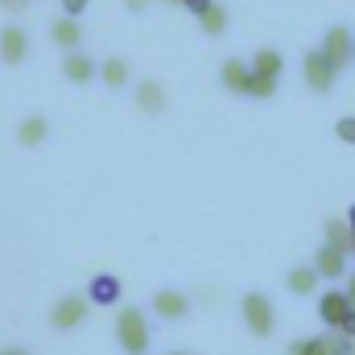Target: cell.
Returning a JSON list of instances; mask_svg holds the SVG:
<instances>
[{"mask_svg":"<svg viewBox=\"0 0 355 355\" xmlns=\"http://www.w3.org/2000/svg\"><path fill=\"white\" fill-rule=\"evenodd\" d=\"M141 4H145V0H128V8H141Z\"/></svg>","mask_w":355,"mask_h":355,"instance_id":"484cf974","label":"cell"},{"mask_svg":"<svg viewBox=\"0 0 355 355\" xmlns=\"http://www.w3.org/2000/svg\"><path fill=\"white\" fill-rule=\"evenodd\" d=\"M306 83H310L314 91H331L335 87V62H331L322 50L306 54Z\"/></svg>","mask_w":355,"mask_h":355,"instance_id":"3957f363","label":"cell"},{"mask_svg":"<svg viewBox=\"0 0 355 355\" xmlns=\"http://www.w3.org/2000/svg\"><path fill=\"white\" fill-rule=\"evenodd\" d=\"M83 8H87V0H62V12H67V17H79Z\"/></svg>","mask_w":355,"mask_h":355,"instance_id":"603a6c76","label":"cell"},{"mask_svg":"<svg viewBox=\"0 0 355 355\" xmlns=\"http://www.w3.org/2000/svg\"><path fill=\"white\" fill-rule=\"evenodd\" d=\"M293 355H327V343L322 339H310V343H297Z\"/></svg>","mask_w":355,"mask_h":355,"instance_id":"7402d4cb","label":"cell"},{"mask_svg":"<svg viewBox=\"0 0 355 355\" xmlns=\"http://www.w3.org/2000/svg\"><path fill=\"white\" fill-rule=\"evenodd\" d=\"M25 46H29V42H25L21 29H4V33H0V54H4L8 62H21V58H25Z\"/></svg>","mask_w":355,"mask_h":355,"instance_id":"8fae6325","label":"cell"},{"mask_svg":"<svg viewBox=\"0 0 355 355\" xmlns=\"http://www.w3.org/2000/svg\"><path fill=\"white\" fill-rule=\"evenodd\" d=\"M322 54L335 62V71L347 62V58H355V37L347 33V29H331L327 33V42H322Z\"/></svg>","mask_w":355,"mask_h":355,"instance_id":"5b68a950","label":"cell"},{"mask_svg":"<svg viewBox=\"0 0 355 355\" xmlns=\"http://www.w3.org/2000/svg\"><path fill=\"white\" fill-rule=\"evenodd\" d=\"M347 314H352V302H347L343 293H327V297H322V318H327L331 327H343Z\"/></svg>","mask_w":355,"mask_h":355,"instance_id":"9c48e42d","label":"cell"},{"mask_svg":"<svg viewBox=\"0 0 355 355\" xmlns=\"http://www.w3.org/2000/svg\"><path fill=\"white\" fill-rule=\"evenodd\" d=\"M83 314H87V306H83V297H62L58 306H54V327L58 331H71V327H79L83 322Z\"/></svg>","mask_w":355,"mask_h":355,"instance_id":"8992f818","label":"cell"},{"mask_svg":"<svg viewBox=\"0 0 355 355\" xmlns=\"http://www.w3.org/2000/svg\"><path fill=\"white\" fill-rule=\"evenodd\" d=\"M318 277H322L318 268H306V265H302V268H293V272H289V289H293V293H310Z\"/></svg>","mask_w":355,"mask_h":355,"instance_id":"ac0fdd59","label":"cell"},{"mask_svg":"<svg viewBox=\"0 0 355 355\" xmlns=\"http://www.w3.org/2000/svg\"><path fill=\"white\" fill-rule=\"evenodd\" d=\"M153 310H157L162 318H182V314L190 310V302H186L182 293H174V289H162V293L153 297Z\"/></svg>","mask_w":355,"mask_h":355,"instance_id":"52a82bcc","label":"cell"},{"mask_svg":"<svg viewBox=\"0 0 355 355\" xmlns=\"http://www.w3.org/2000/svg\"><path fill=\"white\" fill-rule=\"evenodd\" d=\"M46 132H50V124L42 116H29L21 124V145H37V141H46Z\"/></svg>","mask_w":355,"mask_h":355,"instance_id":"e0dca14e","label":"cell"},{"mask_svg":"<svg viewBox=\"0 0 355 355\" xmlns=\"http://www.w3.org/2000/svg\"><path fill=\"white\" fill-rule=\"evenodd\" d=\"M343 331H347V335H355V310L347 314V322H343Z\"/></svg>","mask_w":355,"mask_h":355,"instance_id":"cb8c5ba5","label":"cell"},{"mask_svg":"<svg viewBox=\"0 0 355 355\" xmlns=\"http://www.w3.org/2000/svg\"><path fill=\"white\" fill-rule=\"evenodd\" d=\"M347 223H352V227H355V207H352V211H347Z\"/></svg>","mask_w":355,"mask_h":355,"instance_id":"d4e9b609","label":"cell"},{"mask_svg":"<svg viewBox=\"0 0 355 355\" xmlns=\"http://www.w3.org/2000/svg\"><path fill=\"white\" fill-rule=\"evenodd\" d=\"M103 83H107V87H124V83H128L124 58H107V62H103Z\"/></svg>","mask_w":355,"mask_h":355,"instance_id":"ffe728a7","label":"cell"},{"mask_svg":"<svg viewBox=\"0 0 355 355\" xmlns=\"http://www.w3.org/2000/svg\"><path fill=\"white\" fill-rule=\"evenodd\" d=\"M137 103H141L145 112H153V116H157V112H166V95H162V87H157L153 79H145V83L137 87Z\"/></svg>","mask_w":355,"mask_h":355,"instance_id":"7c38bea8","label":"cell"},{"mask_svg":"<svg viewBox=\"0 0 355 355\" xmlns=\"http://www.w3.org/2000/svg\"><path fill=\"white\" fill-rule=\"evenodd\" d=\"M91 297H95V302H103V306H107V302H116V297H120V281H116V277H107V272H103V277H95V281H91Z\"/></svg>","mask_w":355,"mask_h":355,"instance_id":"9a60e30c","label":"cell"},{"mask_svg":"<svg viewBox=\"0 0 355 355\" xmlns=\"http://www.w3.org/2000/svg\"><path fill=\"white\" fill-rule=\"evenodd\" d=\"M0 355H25V352H12V347H8V352H0Z\"/></svg>","mask_w":355,"mask_h":355,"instance_id":"4316f807","label":"cell"},{"mask_svg":"<svg viewBox=\"0 0 355 355\" xmlns=\"http://www.w3.org/2000/svg\"><path fill=\"white\" fill-rule=\"evenodd\" d=\"M281 54L277 50H257V58H252V71L261 75V79H268V83H277V75H281Z\"/></svg>","mask_w":355,"mask_h":355,"instance_id":"30bf717a","label":"cell"},{"mask_svg":"<svg viewBox=\"0 0 355 355\" xmlns=\"http://www.w3.org/2000/svg\"><path fill=\"white\" fill-rule=\"evenodd\" d=\"M50 33H54V42H58V46H67V50H71V46H79V21H75V17L54 21V29H50Z\"/></svg>","mask_w":355,"mask_h":355,"instance_id":"5bb4252c","label":"cell"},{"mask_svg":"<svg viewBox=\"0 0 355 355\" xmlns=\"http://www.w3.org/2000/svg\"><path fill=\"white\" fill-rule=\"evenodd\" d=\"M244 322H248L252 335H268L272 331V306H268V297H261V293L244 297Z\"/></svg>","mask_w":355,"mask_h":355,"instance_id":"7a4b0ae2","label":"cell"},{"mask_svg":"<svg viewBox=\"0 0 355 355\" xmlns=\"http://www.w3.org/2000/svg\"><path fill=\"white\" fill-rule=\"evenodd\" d=\"M219 79H223V87H227V91H240V95H252V91H257V71H252V67H244L240 58L223 62Z\"/></svg>","mask_w":355,"mask_h":355,"instance_id":"277c9868","label":"cell"},{"mask_svg":"<svg viewBox=\"0 0 355 355\" xmlns=\"http://www.w3.org/2000/svg\"><path fill=\"white\" fill-rule=\"evenodd\" d=\"M343 265H347V252H343V248H331V244H322V252H318L314 268H318L322 277H343Z\"/></svg>","mask_w":355,"mask_h":355,"instance_id":"ba28073f","label":"cell"},{"mask_svg":"<svg viewBox=\"0 0 355 355\" xmlns=\"http://www.w3.org/2000/svg\"><path fill=\"white\" fill-rule=\"evenodd\" d=\"M116 335H120V343H124V352L128 355H141L145 347H149V327H145L141 310H120V318H116Z\"/></svg>","mask_w":355,"mask_h":355,"instance_id":"6da1fadb","label":"cell"},{"mask_svg":"<svg viewBox=\"0 0 355 355\" xmlns=\"http://www.w3.org/2000/svg\"><path fill=\"white\" fill-rule=\"evenodd\" d=\"M355 227H343L339 219H331L327 223V236H331V248H343V252H352L355 248V236H352Z\"/></svg>","mask_w":355,"mask_h":355,"instance_id":"2e32d148","label":"cell"},{"mask_svg":"<svg viewBox=\"0 0 355 355\" xmlns=\"http://www.w3.org/2000/svg\"><path fill=\"white\" fill-rule=\"evenodd\" d=\"M62 75H67L71 83H87L91 75H95V67H91V58H83V54H71V58L62 62Z\"/></svg>","mask_w":355,"mask_h":355,"instance_id":"4fadbf2b","label":"cell"},{"mask_svg":"<svg viewBox=\"0 0 355 355\" xmlns=\"http://www.w3.org/2000/svg\"><path fill=\"white\" fill-rule=\"evenodd\" d=\"M198 25H202L207 33H223V25H227V17H223V8H219V4H207V8L198 12Z\"/></svg>","mask_w":355,"mask_h":355,"instance_id":"d6986e66","label":"cell"},{"mask_svg":"<svg viewBox=\"0 0 355 355\" xmlns=\"http://www.w3.org/2000/svg\"><path fill=\"white\" fill-rule=\"evenodd\" d=\"M174 355H186V352H174Z\"/></svg>","mask_w":355,"mask_h":355,"instance_id":"83f0119b","label":"cell"},{"mask_svg":"<svg viewBox=\"0 0 355 355\" xmlns=\"http://www.w3.org/2000/svg\"><path fill=\"white\" fill-rule=\"evenodd\" d=\"M335 132H339V141H347V145H355V116H343V120L335 124Z\"/></svg>","mask_w":355,"mask_h":355,"instance_id":"44dd1931","label":"cell"}]
</instances>
